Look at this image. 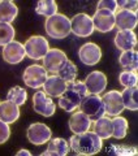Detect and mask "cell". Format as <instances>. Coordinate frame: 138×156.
Wrapping results in <instances>:
<instances>
[{
	"label": "cell",
	"instance_id": "cb8c5ba5",
	"mask_svg": "<svg viewBox=\"0 0 138 156\" xmlns=\"http://www.w3.org/2000/svg\"><path fill=\"white\" fill-rule=\"evenodd\" d=\"M119 62L125 72H137L138 68V52L136 50L122 51L119 57Z\"/></svg>",
	"mask_w": 138,
	"mask_h": 156
},
{
	"label": "cell",
	"instance_id": "5b68a950",
	"mask_svg": "<svg viewBox=\"0 0 138 156\" xmlns=\"http://www.w3.org/2000/svg\"><path fill=\"white\" fill-rule=\"evenodd\" d=\"M25 52L26 55L34 58V60H41L46 56V53L50 51V44H48V41L44 37L41 35H33L25 42Z\"/></svg>",
	"mask_w": 138,
	"mask_h": 156
},
{
	"label": "cell",
	"instance_id": "ffe728a7",
	"mask_svg": "<svg viewBox=\"0 0 138 156\" xmlns=\"http://www.w3.org/2000/svg\"><path fill=\"white\" fill-rule=\"evenodd\" d=\"M71 147L69 143L63 138H53L48 140L47 150L41 154V156H65L69 154Z\"/></svg>",
	"mask_w": 138,
	"mask_h": 156
},
{
	"label": "cell",
	"instance_id": "7a4b0ae2",
	"mask_svg": "<svg viewBox=\"0 0 138 156\" xmlns=\"http://www.w3.org/2000/svg\"><path fill=\"white\" fill-rule=\"evenodd\" d=\"M86 94H87V90L82 81L74 80V81L67 82L65 91L59 98V105L65 112H74Z\"/></svg>",
	"mask_w": 138,
	"mask_h": 156
},
{
	"label": "cell",
	"instance_id": "83f0119b",
	"mask_svg": "<svg viewBox=\"0 0 138 156\" xmlns=\"http://www.w3.org/2000/svg\"><path fill=\"white\" fill-rule=\"evenodd\" d=\"M26 99H27V91L25 89H22V87H20V86L12 87V89L8 91V94H7V100L12 101V103H14V104H17L18 107L25 104Z\"/></svg>",
	"mask_w": 138,
	"mask_h": 156
},
{
	"label": "cell",
	"instance_id": "6da1fadb",
	"mask_svg": "<svg viewBox=\"0 0 138 156\" xmlns=\"http://www.w3.org/2000/svg\"><path fill=\"white\" fill-rule=\"evenodd\" d=\"M69 147L76 155L91 156L102 151L103 139H100L94 131H83V133L73 134L69 139Z\"/></svg>",
	"mask_w": 138,
	"mask_h": 156
},
{
	"label": "cell",
	"instance_id": "1f68e13d",
	"mask_svg": "<svg viewBox=\"0 0 138 156\" xmlns=\"http://www.w3.org/2000/svg\"><path fill=\"white\" fill-rule=\"evenodd\" d=\"M99 9H106V11L116 13L119 11V7H117L116 0H99L96 4V11H99Z\"/></svg>",
	"mask_w": 138,
	"mask_h": 156
},
{
	"label": "cell",
	"instance_id": "ac0fdd59",
	"mask_svg": "<svg viewBox=\"0 0 138 156\" xmlns=\"http://www.w3.org/2000/svg\"><path fill=\"white\" fill-rule=\"evenodd\" d=\"M91 128V120L81 111H74L73 115L69 119V129L73 134L83 133V131L90 130Z\"/></svg>",
	"mask_w": 138,
	"mask_h": 156
},
{
	"label": "cell",
	"instance_id": "836d02e7",
	"mask_svg": "<svg viewBox=\"0 0 138 156\" xmlns=\"http://www.w3.org/2000/svg\"><path fill=\"white\" fill-rule=\"evenodd\" d=\"M9 136H11V128H9V124L0 120V144L5 143L9 139Z\"/></svg>",
	"mask_w": 138,
	"mask_h": 156
},
{
	"label": "cell",
	"instance_id": "44dd1931",
	"mask_svg": "<svg viewBox=\"0 0 138 156\" xmlns=\"http://www.w3.org/2000/svg\"><path fill=\"white\" fill-rule=\"evenodd\" d=\"M20 119V107L9 100L0 101V120L7 124H13Z\"/></svg>",
	"mask_w": 138,
	"mask_h": 156
},
{
	"label": "cell",
	"instance_id": "d4e9b609",
	"mask_svg": "<svg viewBox=\"0 0 138 156\" xmlns=\"http://www.w3.org/2000/svg\"><path fill=\"white\" fill-rule=\"evenodd\" d=\"M122 103L124 108L129 111H137L138 109V89L137 87H125L121 91Z\"/></svg>",
	"mask_w": 138,
	"mask_h": 156
},
{
	"label": "cell",
	"instance_id": "d6a6232c",
	"mask_svg": "<svg viewBox=\"0 0 138 156\" xmlns=\"http://www.w3.org/2000/svg\"><path fill=\"white\" fill-rule=\"evenodd\" d=\"M117 7L120 9H124V11H129L133 13H137V0H116Z\"/></svg>",
	"mask_w": 138,
	"mask_h": 156
},
{
	"label": "cell",
	"instance_id": "4316f807",
	"mask_svg": "<svg viewBox=\"0 0 138 156\" xmlns=\"http://www.w3.org/2000/svg\"><path fill=\"white\" fill-rule=\"evenodd\" d=\"M35 12L39 16L51 17L57 13V3L55 0H39L35 7Z\"/></svg>",
	"mask_w": 138,
	"mask_h": 156
},
{
	"label": "cell",
	"instance_id": "5bb4252c",
	"mask_svg": "<svg viewBox=\"0 0 138 156\" xmlns=\"http://www.w3.org/2000/svg\"><path fill=\"white\" fill-rule=\"evenodd\" d=\"M94 23V30L100 33H110L115 27V13L106 9H99L91 17Z\"/></svg>",
	"mask_w": 138,
	"mask_h": 156
},
{
	"label": "cell",
	"instance_id": "484cf974",
	"mask_svg": "<svg viewBox=\"0 0 138 156\" xmlns=\"http://www.w3.org/2000/svg\"><path fill=\"white\" fill-rule=\"evenodd\" d=\"M111 121H112V136L116 139H124L128 134V128H129L128 120L119 115L111 119Z\"/></svg>",
	"mask_w": 138,
	"mask_h": 156
},
{
	"label": "cell",
	"instance_id": "7c38bea8",
	"mask_svg": "<svg viewBox=\"0 0 138 156\" xmlns=\"http://www.w3.org/2000/svg\"><path fill=\"white\" fill-rule=\"evenodd\" d=\"M25 56H26L25 47H24L22 43L17 41H12L11 43H8L7 46L3 47V58L4 61L11 65L20 64Z\"/></svg>",
	"mask_w": 138,
	"mask_h": 156
},
{
	"label": "cell",
	"instance_id": "52a82bcc",
	"mask_svg": "<svg viewBox=\"0 0 138 156\" xmlns=\"http://www.w3.org/2000/svg\"><path fill=\"white\" fill-rule=\"evenodd\" d=\"M47 70L44 69L42 65L34 64L27 66L25 72L22 74V80L25 82V85L27 87H31V89H39L42 87L43 83L47 80Z\"/></svg>",
	"mask_w": 138,
	"mask_h": 156
},
{
	"label": "cell",
	"instance_id": "f546056e",
	"mask_svg": "<svg viewBox=\"0 0 138 156\" xmlns=\"http://www.w3.org/2000/svg\"><path fill=\"white\" fill-rule=\"evenodd\" d=\"M14 35H16V31L11 23L0 22V46L4 47L14 41Z\"/></svg>",
	"mask_w": 138,
	"mask_h": 156
},
{
	"label": "cell",
	"instance_id": "2e32d148",
	"mask_svg": "<svg viewBox=\"0 0 138 156\" xmlns=\"http://www.w3.org/2000/svg\"><path fill=\"white\" fill-rule=\"evenodd\" d=\"M42 87L44 94L50 98H60L67 89V82L57 74H51L47 77V80Z\"/></svg>",
	"mask_w": 138,
	"mask_h": 156
},
{
	"label": "cell",
	"instance_id": "9a60e30c",
	"mask_svg": "<svg viewBox=\"0 0 138 156\" xmlns=\"http://www.w3.org/2000/svg\"><path fill=\"white\" fill-rule=\"evenodd\" d=\"M83 83L86 86L87 94L99 95L104 91L106 86H107V77L103 72L94 70L85 78V82H83Z\"/></svg>",
	"mask_w": 138,
	"mask_h": 156
},
{
	"label": "cell",
	"instance_id": "7402d4cb",
	"mask_svg": "<svg viewBox=\"0 0 138 156\" xmlns=\"http://www.w3.org/2000/svg\"><path fill=\"white\" fill-rule=\"evenodd\" d=\"M93 131L100 139H108L112 136V121L108 116H103L100 119L93 121Z\"/></svg>",
	"mask_w": 138,
	"mask_h": 156
},
{
	"label": "cell",
	"instance_id": "f1b7e54d",
	"mask_svg": "<svg viewBox=\"0 0 138 156\" xmlns=\"http://www.w3.org/2000/svg\"><path fill=\"white\" fill-rule=\"evenodd\" d=\"M56 74L60 78H63L65 82H71V81H74L77 78L78 69H77L76 64H73V61L67 60V62L63 65V68L56 73Z\"/></svg>",
	"mask_w": 138,
	"mask_h": 156
},
{
	"label": "cell",
	"instance_id": "277c9868",
	"mask_svg": "<svg viewBox=\"0 0 138 156\" xmlns=\"http://www.w3.org/2000/svg\"><path fill=\"white\" fill-rule=\"evenodd\" d=\"M78 108L91 120V122L98 120V119H100L103 116H106L102 98L99 95H95V94H86L83 96V99L81 100Z\"/></svg>",
	"mask_w": 138,
	"mask_h": 156
},
{
	"label": "cell",
	"instance_id": "4fadbf2b",
	"mask_svg": "<svg viewBox=\"0 0 138 156\" xmlns=\"http://www.w3.org/2000/svg\"><path fill=\"white\" fill-rule=\"evenodd\" d=\"M78 57L85 65L89 66H94L102 58V50L100 47L95 44V43H85L83 46H81L80 51H78Z\"/></svg>",
	"mask_w": 138,
	"mask_h": 156
},
{
	"label": "cell",
	"instance_id": "ba28073f",
	"mask_svg": "<svg viewBox=\"0 0 138 156\" xmlns=\"http://www.w3.org/2000/svg\"><path fill=\"white\" fill-rule=\"evenodd\" d=\"M103 107H104V115L108 117L119 116L124 111V103H122L121 92L116 90H111L104 94L102 98Z\"/></svg>",
	"mask_w": 138,
	"mask_h": 156
},
{
	"label": "cell",
	"instance_id": "603a6c76",
	"mask_svg": "<svg viewBox=\"0 0 138 156\" xmlns=\"http://www.w3.org/2000/svg\"><path fill=\"white\" fill-rule=\"evenodd\" d=\"M18 14V8L11 0H0V22L12 23Z\"/></svg>",
	"mask_w": 138,
	"mask_h": 156
},
{
	"label": "cell",
	"instance_id": "e0dca14e",
	"mask_svg": "<svg viewBox=\"0 0 138 156\" xmlns=\"http://www.w3.org/2000/svg\"><path fill=\"white\" fill-rule=\"evenodd\" d=\"M138 23L137 13L119 9L115 13V26L119 30H134Z\"/></svg>",
	"mask_w": 138,
	"mask_h": 156
},
{
	"label": "cell",
	"instance_id": "30bf717a",
	"mask_svg": "<svg viewBox=\"0 0 138 156\" xmlns=\"http://www.w3.org/2000/svg\"><path fill=\"white\" fill-rule=\"evenodd\" d=\"M26 135H27V139L30 143L35 144V146H42L51 139L52 131L46 124L34 122L27 128Z\"/></svg>",
	"mask_w": 138,
	"mask_h": 156
},
{
	"label": "cell",
	"instance_id": "e575fe53",
	"mask_svg": "<svg viewBox=\"0 0 138 156\" xmlns=\"http://www.w3.org/2000/svg\"><path fill=\"white\" fill-rule=\"evenodd\" d=\"M17 156H31V152L29 150H20V151H17V154H16Z\"/></svg>",
	"mask_w": 138,
	"mask_h": 156
},
{
	"label": "cell",
	"instance_id": "4dcf8cb0",
	"mask_svg": "<svg viewBox=\"0 0 138 156\" xmlns=\"http://www.w3.org/2000/svg\"><path fill=\"white\" fill-rule=\"evenodd\" d=\"M119 81L124 87H137L138 76L137 72H121L119 76Z\"/></svg>",
	"mask_w": 138,
	"mask_h": 156
},
{
	"label": "cell",
	"instance_id": "3957f363",
	"mask_svg": "<svg viewBox=\"0 0 138 156\" xmlns=\"http://www.w3.org/2000/svg\"><path fill=\"white\" fill-rule=\"evenodd\" d=\"M44 29H46V33L48 37H51L53 39H64L72 33L71 18H68L63 13H56L46 20Z\"/></svg>",
	"mask_w": 138,
	"mask_h": 156
},
{
	"label": "cell",
	"instance_id": "9c48e42d",
	"mask_svg": "<svg viewBox=\"0 0 138 156\" xmlns=\"http://www.w3.org/2000/svg\"><path fill=\"white\" fill-rule=\"evenodd\" d=\"M67 60L68 57L65 52H63L59 48H52V50L50 48V51L42 58L43 68L47 70V73H51V74H56L63 68V65L67 62Z\"/></svg>",
	"mask_w": 138,
	"mask_h": 156
},
{
	"label": "cell",
	"instance_id": "8fae6325",
	"mask_svg": "<svg viewBox=\"0 0 138 156\" xmlns=\"http://www.w3.org/2000/svg\"><path fill=\"white\" fill-rule=\"evenodd\" d=\"M33 108L37 113L44 117H51L56 111V105L53 100L44 91H37L33 96Z\"/></svg>",
	"mask_w": 138,
	"mask_h": 156
},
{
	"label": "cell",
	"instance_id": "d6986e66",
	"mask_svg": "<svg viewBox=\"0 0 138 156\" xmlns=\"http://www.w3.org/2000/svg\"><path fill=\"white\" fill-rule=\"evenodd\" d=\"M137 43V35L133 30H119L115 37V46L121 51L134 50Z\"/></svg>",
	"mask_w": 138,
	"mask_h": 156
},
{
	"label": "cell",
	"instance_id": "8992f818",
	"mask_svg": "<svg viewBox=\"0 0 138 156\" xmlns=\"http://www.w3.org/2000/svg\"><path fill=\"white\" fill-rule=\"evenodd\" d=\"M71 31L78 38H87L94 33V23L86 13H78L71 20Z\"/></svg>",
	"mask_w": 138,
	"mask_h": 156
}]
</instances>
